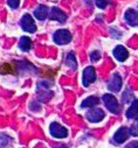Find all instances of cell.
I'll list each match as a JSON object with an SVG mask.
<instances>
[{"label":"cell","instance_id":"6da1fadb","mask_svg":"<svg viewBox=\"0 0 138 148\" xmlns=\"http://www.w3.org/2000/svg\"><path fill=\"white\" fill-rule=\"evenodd\" d=\"M53 39L54 42L57 45H67L72 41V34L67 29H59L55 32Z\"/></svg>","mask_w":138,"mask_h":148},{"label":"cell","instance_id":"7a4b0ae2","mask_svg":"<svg viewBox=\"0 0 138 148\" xmlns=\"http://www.w3.org/2000/svg\"><path fill=\"white\" fill-rule=\"evenodd\" d=\"M103 101H104L106 106L108 107V110L112 113H118L119 112V107H118V101L116 99L115 96L110 95V93H106L103 96Z\"/></svg>","mask_w":138,"mask_h":148},{"label":"cell","instance_id":"3957f363","mask_svg":"<svg viewBox=\"0 0 138 148\" xmlns=\"http://www.w3.org/2000/svg\"><path fill=\"white\" fill-rule=\"evenodd\" d=\"M20 25H21L22 29L27 33H35V30H37V26H35V23H34L33 18L29 14H25L21 18Z\"/></svg>","mask_w":138,"mask_h":148},{"label":"cell","instance_id":"277c9868","mask_svg":"<svg viewBox=\"0 0 138 148\" xmlns=\"http://www.w3.org/2000/svg\"><path fill=\"white\" fill-rule=\"evenodd\" d=\"M49 132L50 134L54 136V138H57V139H63L68 135V131L66 127H63L62 125L57 124V123H53L50 126H49Z\"/></svg>","mask_w":138,"mask_h":148},{"label":"cell","instance_id":"5b68a950","mask_svg":"<svg viewBox=\"0 0 138 148\" xmlns=\"http://www.w3.org/2000/svg\"><path fill=\"white\" fill-rule=\"evenodd\" d=\"M86 117L90 123H99L104 118V112L101 108H91L86 113Z\"/></svg>","mask_w":138,"mask_h":148},{"label":"cell","instance_id":"8992f818","mask_svg":"<svg viewBox=\"0 0 138 148\" xmlns=\"http://www.w3.org/2000/svg\"><path fill=\"white\" fill-rule=\"evenodd\" d=\"M96 79V72L95 69L92 66H87L83 71V76H82V83L84 86L90 85L91 83H94Z\"/></svg>","mask_w":138,"mask_h":148},{"label":"cell","instance_id":"52a82bcc","mask_svg":"<svg viewBox=\"0 0 138 148\" xmlns=\"http://www.w3.org/2000/svg\"><path fill=\"white\" fill-rule=\"evenodd\" d=\"M49 19L59 21V22H64L67 20V15L62 10H60L57 7H53L50 10V13H49Z\"/></svg>","mask_w":138,"mask_h":148},{"label":"cell","instance_id":"ba28073f","mask_svg":"<svg viewBox=\"0 0 138 148\" xmlns=\"http://www.w3.org/2000/svg\"><path fill=\"white\" fill-rule=\"evenodd\" d=\"M121 86H122V77L118 75V73H114L112 79L108 84L109 90L112 91V92H119Z\"/></svg>","mask_w":138,"mask_h":148},{"label":"cell","instance_id":"9c48e42d","mask_svg":"<svg viewBox=\"0 0 138 148\" xmlns=\"http://www.w3.org/2000/svg\"><path fill=\"white\" fill-rule=\"evenodd\" d=\"M129 134H130V130L126 128V127H121L114 135V140L117 142V143H123L124 141H126V139L129 138Z\"/></svg>","mask_w":138,"mask_h":148},{"label":"cell","instance_id":"30bf717a","mask_svg":"<svg viewBox=\"0 0 138 148\" xmlns=\"http://www.w3.org/2000/svg\"><path fill=\"white\" fill-rule=\"evenodd\" d=\"M114 56H115L118 61L123 62V61H125V60L129 57V51L126 50L125 47H123V46H117V47L114 49Z\"/></svg>","mask_w":138,"mask_h":148},{"label":"cell","instance_id":"8fae6325","mask_svg":"<svg viewBox=\"0 0 138 148\" xmlns=\"http://www.w3.org/2000/svg\"><path fill=\"white\" fill-rule=\"evenodd\" d=\"M125 20L131 26L138 25V14H137V12L135 10H128L125 12Z\"/></svg>","mask_w":138,"mask_h":148},{"label":"cell","instance_id":"7c38bea8","mask_svg":"<svg viewBox=\"0 0 138 148\" xmlns=\"http://www.w3.org/2000/svg\"><path fill=\"white\" fill-rule=\"evenodd\" d=\"M126 118L128 119L138 118V100L137 99H135L132 101V104L130 105L129 110L126 111Z\"/></svg>","mask_w":138,"mask_h":148},{"label":"cell","instance_id":"4fadbf2b","mask_svg":"<svg viewBox=\"0 0 138 148\" xmlns=\"http://www.w3.org/2000/svg\"><path fill=\"white\" fill-rule=\"evenodd\" d=\"M34 15H35V18L39 20H45L47 16H49L48 7L45 5H40L35 11H34Z\"/></svg>","mask_w":138,"mask_h":148},{"label":"cell","instance_id":"5bb4252c","mask_svg":"<svg viewBox=\"0 0 138 148\" xmlns=\"http://www.w3.org/2000/svg\"><path fill=\"white\" fill-rule=\"evenodd\" d=\"M19 48L23 51H28L32 48V40L27 36H22L19 41Z\"/></svg>","mask_w":138,"mask_h":148},{"label":"cell","instance_id":"9a60e30c","mask_svg":"<svg viewBox=\"0 0 138 148\" xmlns=\"http://www.w3.org/2000/svg\"><path fill=\"white\" fill-rule=\"evenodd\" d=\"M99 103V98L92 96V97H88L87 99H84L81 104L82 107H94L95 105H97Z\"/></svg>","mask_w":138,"mask_h":148},{"label":"cell","instance_id":"2e32d148","mask_svg":"<svg viewBox=\"0 0 138 148\" xmlns=\"http://www.w3.org/2000/svg\"><path fill=\"white\" fill-rule=\"evenodd\" d=\"M66 64L72 68V69H76L77 68V63H76V58H75V55L74 54H69L67 56V60H66Z\"/></svg>","mask_w":138,"mask_h":148},{"label":"cell","instance_id":"e0dca14e","mask_svg":"<svg viewBox=\"0 0 138 148\" xmlns=\"http://www.w3.org/2000/svg\"><path fill=\"white\" fill-rule=\"evenodd\" d=\"M130 134L133 135V136H137V135H138V120H136V121L132 124V126H131V128H130Z\"/></svg>","mask_w":138,"mask_h":148},{"label":"cell","instance_id":"ac0fdd59","mask_svg":"<svg viewBox=\"0 0 138 148\" xmlns=\"http://www.w3.org/2000/svg\"><path fill=\"white\" fill-rule=\"evenodd\" d=\"M90 58H91V61H98L99 58H101V54H99V51H97V50H95V51H91V54H90Z\"/></svg>","mask_w":138,"mask_h":148},{"label":"cell","instance_id":"d6986e66","mask_svg":"<svg viewBox=\"0 0 138 148\" xmlns=\"http://www.w3.org/2000/svg\"><path fill=\"white\" fill-rule=\"evenodd\" d=\"M19 4L20 3L18 0H7V5H10V7H12V8H18Z\"/></svg>","mask_w":138,"mask_h":148},{"label":"cell","instance_id":"ffe728a7","mask_svg":"<svg viewBox=\"0 0 138 148\" xmlns=\"http://www.w3.org/2000/svg\"><path fill=\"white\" fill-rule=\"evenodd\" d=\"M1 69H3V73H5V72H6V70H7V72H12V68H11V65H10V64H3Z\"/></svg>","mask_w":138,"mask_h":148},{"label":"cell","instance_id":"44dd1931","mask_svg":"<svg viewBox=\"0 0 138 148\" xmlns=\"http://www.w3.org/2000/svg\"><path fill=\"white\" fill-rule=\"evenodd\" d=\"M96 4H97V6H98L99 8H106V6L108 5L107 1H99V0H98V1H96Z\"/></svg>","mask_w":138,"mask_h":148},{"label":"cell","instance_id":"7402d4cb","mask_svg":"<svg viewBox=\"0 0 138 148\" xmlns=\"http://www.w3.org/2000/svg\"><path fill=\"white\" fill-rule=\"evenodd\" d=\"M125 148H138V142H137V141H133V142L129 143Z\"/></svg>","mask_w":138,"mask_h":148}]
</instances>
